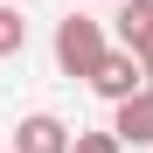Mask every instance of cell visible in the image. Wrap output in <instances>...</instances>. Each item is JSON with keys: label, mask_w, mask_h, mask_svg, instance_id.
Segmentation results:
<instances>
[{"label": "cell", "mask_w": 153, "mask_h": 153, "mask_svg": "<svg viewBox=\"0 0 153 153\" xmlns=\"http://www.w3.org/2000/svg\"><path fill=\"white\" fill-rule=\"evenodd\" d=\"M97 63H105V21H91V14L56 21V70L63 76H91Z\"/></svg>", "instance_id": "1"}, {"label": "cell", "mask_w": 153, "mask_h": 153, "mask_svg": "<svg viewBox=\"0 0 153 153\" xmlns=\"http://www.w3.org/2000/svg\"><path fill=\"white\" fill-rule=\"evenodd\" d=\"M21 49H28V21H21V7L0 0V56H21Z\"/></svg>", "instance_id": "6"}, {"label": "cell", "mask_w": 153, "mask_h": 153, "mask_svg": "<svg viewBox=\"0 0 153 153\" xmlns=\"http://www.w3.org/2000/svg\"><path fill=\"white\" fill-rule=\"evenodd\" d=\"M111 132H118V146H153V91L125 97L111 111Z\"/></svg>", "instance_id": "4"}, {"label": "cell", "mask_w": 153, "mask_h": 153, "mask_svg": "<svg viewBox=\"0 0 153 153\" xmlns=\"http://www.w3.org/2000/svg\"><path fill=\"white\" fill-rule=\"evenodd\" d=\"M70 153H125V146H118V132H76Z\"/></svg>", "instance_id": "7"}, {"label": "cell", "mask_w": 153, "mask_h": 153, "mask_svg": "<svg viewBox=\"0 0 153 153\" xmlns=\"http://www.w3.org/2000/svg\"><path fill=\"white\" fill-rule=\"evenodd\" d=\"M14 153H70V125H63L56 111H35V118H21Z\"/></svg>", "instance_id": "3"}, {"label": "cell", "mask_w": 153, "mask_h": 153, "mask_svg": "<svg viewBox=\"0 0 153 153\" xmlns=\"http://www.w3.org/2000/svg\"><path fill=\"white\" fill-rule=\"evenodd\" d=\"M139 70H146V91H153V42L139 49Z\"/></svg>", "instance_id": "8"}, {"label": "cell", "mask_w": 153, "mask_h": 153, "mask_svg": "<svg viewBox=\"0 0 153 153\" xmlns=\"http://www.w3.org/2000/svg\"><path fill=\"white\" fill-rule=\"evenodd\" d=\"M91 91H97V97H111V105L139 97V91H146V70H139V56H132V49H105V63L91 70Z\"/></svg>", "instance_id": "2"}, {"label": "cell", "mask_w": 153, "mask_h": 153, "mask_svg": "<svg viewBox=\"0 0 153 153\" xmlns=\"http://www.w3.org/2000/svg\"><path fill=\"white\" fill-rule=\"evenodd\" d=\"M111 21H118V49H132V56L153 42V0H118Z\"/></svg>", "instance_id": "5"}]
</instances>
